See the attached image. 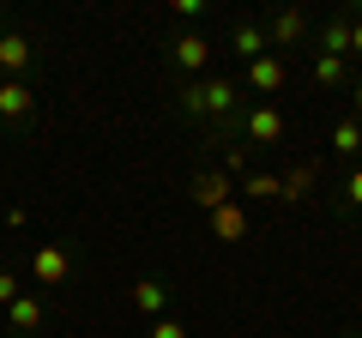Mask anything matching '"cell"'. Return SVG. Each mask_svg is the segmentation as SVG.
<instances>
[{
	"label": "cell",
	"instance_id": "484cf974",
	"mask_svg": "<svg viewBox=\"0 0 362 338\" xmlns=\"http://www.w3.org/2000/svg\"><path fill=\"white\" fill-rule=\"evenodd\" d=\"M350 338H362V332H350Z\"/></svg>",
	"mask_w": 362,
	"mask_h": 338
},
{
	"label": "cell",
	"instance_id": "ffe728a7",
	"mask_svg": "<svg viewBox=\"0 0 362 338\" xmlns=\"http://www.w3.org/2000/svg\"><path fill=\"white\" fill-rule=\"evenodd\" d=\"M13 302H18V278L0 272V308H13Z\"/></svg>",
	"mask_w": 362,
	"mask_h": 338
},
{
	"label": "cell",
	"instance_id": "7402d4cb",
	"mask_svg": "<svg viewBox=\"0 0 362 338\" xmlns=\"http://www.w3.org/2000/svg\"><path fill=\"white\" fill-rule=\"evenodd\" d=\"M344 199H350V206L362 211V169H356V175H350V182H344Z\"/></svg>",
	"mask_w": 362,
	"mask_h": 338
},
{
	"label": "cell",
	"instance_id": "2e32d148",
	"mask_svg": "<svg viewBox=\"0 0 362 338\" xmlns=\"http://www.w3.org/2000/svg\"><path fill=\"white\" fill-rule=\"evenodd\" d=\"M242 194H259V199H284V182L278 175H247V187Z\"/></svg>",
	"mask_w": 362,
	"mask_h": 338
},
{
	"label": "cell",
	"instance_id": "30bf717a",
	"mask_svg": "<svg viewBox=\"0 0 362 338\" xmlns=\"http://www.w3.org/2000/svg\"><path fill=\"white\" fill-rule=\"evenodd\" d=\"M247 85H254V91H284V61H278V54H259V61L247 66Z\"/></svg>",
	"mask_w": 362,
	"mask_h": 338
},
{
	"label": "cell",
	"instance_id": "3957f363",
	"mask_svg": "<svg viewBox=\"0 0 362 338\" xmlns=\"http://www.w3.org/2000/svg\"><path fill=\"white\" fill-rule=\"evenodd\" d=\"M66 272H73V260H66V247L42 242V247H37V284H42V290H54V284H66Z\"/></svg>",
	"mask_w": 362,
	"mask_h": 338
},
{
	"label": "cell",
	"instance_id": "ac0fdd59",
	"mask_svg": "<svg viewBox=\"0 0 362 338\" xmlns=\"http://www.w3.org/2000/svg\"><path fill=\"white\" fill-rule=\"evenodd\" d=\"M308 187H314V169H296L284 182V199H308Z\"/></svg>",
	"mask_w": 362,
	"mask_h": 338
},
{
	"label": "cell",
	"instance_id": "7a4b0ae2",
	"mask_svg": "<svg viewBox=\"0 0 362 338\" xmlns=\"http://www.w3.org/2000/svg\"><path fill=\"white\" fill-rule=\"evenodd\" d=\"M30 61H37L30 37H18V30H0V73H6V78H25Z\"/></svg>",
	"mask_w": 362,
	"mask_h": 338
},
{
	"label": "cell",
	"instance_id": "5bb4252c",
	"mask_svg": "<svg viewBox=\"0 0 362 338\" xmlns=\"http://www.w3.org/2000/svg\"><path fill=\"white\" fill-rule=\"evenodd\" d=\"M332 151L338 157H356L362 151V121H338V127H332Z\"/></svg>",
	"mask_w": 362,
	"mask_h": 338
},
{
	"label": "cell",
	"instance_id": "d4e9b609",
	"mask_svg": "<svg viewBox=\"0 0 362 338\" xmlns=\"http://www.w3.org/2000/svg\"><path fill=\"white\" fill-rule=\"evenodd\" d=\"M0 25H6V13H0Z\"/></svg>",
	"mask_w": 362,
	"mask_h": 338
},
{
	"label": "cell",
	"instance_id": "8fae6325",
	"mask_svg": "<svg viewBox=\"0 0 362 338\" xmlns=\"http://www.w3.org/2000/svg\"><path fill=\"white\" fill-rule=\"evenodd\" d=\"M6 326H13V332H37L42 326V296H18L13 308H6Z\"/></svg>",
	"mask_w": 362,
	"mask_h": 338
},
{
	"label": "cell",
	"instance_id": "4fadbf2b",
	"mask_svg": "<svg viewBox=\"0 0 362 338\" xmlns=\"http://www.w3.org/2000/svg\"><path fill=\"white\" fill-rule=\"evenodd\" d=\"M163 302H169V290L157 284V278H139V284H133V308L139 314H163Z\"/></svg>",
	"mask_w": 362,
	"mask_h": 338
},
{
	"label": "cell",
	"instance_id": "d6986e66",
	"mask_svg": "<svg viewBox=\"0 0 362 338\" xmlns=\"http://www.w3.org/2000/svg\"><path fill=\"white\" fill-rule=\"evenodd\" d=\"M247 169V145H223V175H242Z\"/></svg>",
	"mask_w": 362,
	"mask_h": 338
},
{
	"label": "cell",
	"instance_id": "277c9868",
	"mask_svg": "<svg viewBox=\"0 0 362 338\" xmlns=\"http://www.w3.org/2000/svg\"><path fill=\"white\" fill-rule=\"evenodd\" d=\"M30 109H37V91H30L25 78H0V115H6V121H25Z\"/></svg>",
	"mask_w": 362,
	"mask_h": 338
},
{
	"label": "cell",
	"instance_id": "e0dca14e",
	"mask_svg": "<svg viewBox=\"0 0 362 338\" xmlns=\"http://www.w3.org/2000/svg\"><path fill=\"white\" fill-rule=\"evenodd\" d=\"M350 49V25L338 18V25H326V54H344Z\"/></svg>",
	"mask_w": 362,
	"mask_h": 338
},
{
	"label": "cell",
	"instance_id": "6da1fadb",
	"mask_svg": "<svg viewBox=\"0 0 362 338\" xmlns=\"http://www.w3.org/2000/svg\"><path fill=\"white\" fill-rule=\"evenodd\" d=\"M235 103H242V91L230 78H199V85L181 91V115H194V121H230Z\"/></svg>",
	"mask_w": 362,
	"mask_h": 338
},
{
	"label": "cell",
	"instance_id": "603a6c76",
	"mask_svg": "<svg viewBox=\"0 0 362 338\" xmlns=\"http://www.w3.org/2000/svg\"><path fill=\"white\" fill-rule=\"evenodd\" d=\"M350 54H362V13L350 18Z\"/></svg>",
	"mask_w": 362,
	"mask_h": 338
},
{
	"label": "cell",
	"instance_id": "7c38bea8",
	"mask_svg": "<svg viewBox=\"0 0 362 338\" xmlns=\"http://www.w3.org/2000/svg\"><path fill=\"white\" fill-rule=\"evenodd\" d=\"M230 42H235V54H242L247 66L266 54V30H259V25H235V37H230Z\"/></svg>",
	"mask_w": 362,
	"mask_h": 338
},
{
	"label": "cell",
	"instance_id": "cb8c5ba5",
	"mask_svg": "<svg viewBox=\"0 0 362 338\" xmlns=\"http://www.w3.org/2000/svg\"><path fill=\"white\" fill-rule=\"evenodd\" d=\"M356 109H362V85H356Z\"/></svg>",
	"mask_w": 362,
	"mask_h": 338
},
{
	"label": "cell",
	"instance_id": "52a82bcc",
	"mask_svg": "<svg viewBox=\"0 0 362 338\" xmlns=\"http://www.w3.org/2000/svg\"><path fill=\"white\" fill-rule=\"evenodd\" d=\"M302 30H308V18L290 6V13H272L266 25V49H290V42H302Z\"/></svg>",
	"mask_w": 362,
	"mask_h": 338
},
{
	"label": "cell",
	"instance_id": "ba28073f",
	"mask_svg": "<svg viewBox=\"0 0 362 338\" xmlns=\"http://www.w3.org/2000/svg\"><path fill=\"white\" fill-rule=\"evenodd\" d=\"M169 54H175V66H181V73H199V66L211 61V42L187 30V37H175V49H169Z\"/></svg>",
	"mask_w": 362,
	"mask_h": 338
},
{
	"label": "cell",
	"instance_id": "44dd1931",
	"mask_svg": "<svg viewBox=\"0 0 362 338\" xmlns=\"http://www.w3.org/2000/svg\"><path fill=\"white\" fill-rule=\"evenodd\" d=\"M151 338H187V326H181V320H157Z\"/></svg>",
	"mask_w": 362,
	"mask_h": 338
},
{
	"label": "cell",
	"instance_id": "9c48e42d",
	"mask_svg": "<svg viewBox=\"0 0 362 338\" xmlns=\"http://www.w3.org/2000/svg\"><path fill=\"white\" fill-rule=\"evenodd\" d=\"M211 235H218V242H242V235H247V211L235 206V199L218 206V211H211Z\"/></svg>",
	"mask_w": 362,
	"mask_h": 338
},
{
	"label": "cell",
	"instance_id": "5b68a950",
	"mask_svg": "<svg viewBox=\"0 0 362 338\" xmlns=\"http://www.w3.org/2000/svg\"><path fill=\"white\" fill-rule=\"evenodd\" d=\"M247 139H254V145H278V139H284V115H278L272 103L247 109Z\"/></svg>",
	"mask_w": 362,
	"mask_h": 338
},
{
	"label": "cell",
	"instance_id": "8992f818",
	"mask_svg": "<svg viewBox=\"0 0 362 338\" xmlns=\"http://www.w3.org/2000/svg\"><path fill=\"white\" fill-rule=\"evenodd\" d=\"M194 206H199V211L230 206V175H223V169H206V175L194 182Z\"/></svg>",
	"mask_w": 362,
	"mask_h": 338
},
{
	"label": "cell",
	"instance_id": "9a60e30c",
	"mask_svg": "<svg viewBox=\"0 0 362 338\" xmlns=\"http://www.w3.org/2000/svg\"><path fill=\"white\" fill-rule=\"evenodd\" d=\"M314 78L320 85H344V61L338 54H314Z\"/></svg>",
	"mask_w": 362,
	"mask_h": 338
}]
</instances>
